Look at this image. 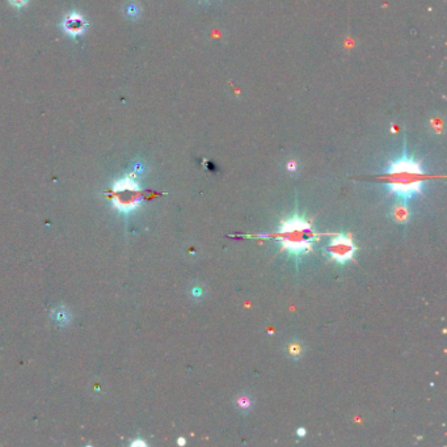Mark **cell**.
Masks as SVG:
<instances>
[{"label": "cell", "mask_w": 447, "mask_h": 447, "mask_svg": "<svg viewBox=\"0 0 447 447\" xmlns=\"http://www.w3.org/2000/svg\"><path fill=\"white\" fill-rule=\"evenodd\" d=\"M425 173L421 163L409 158L404 151L402 158L388 164L386 169V184L388 193H391L399 201H409L420 196L425 186Z\"/></svg>", "instance_id": "cell-1"}, {"label": "cell", "mask_w": 447, "mask_h": 447, "mask_svg": "<svg viewBox=\"0 0 447 447\" xmlns=\"http://www.w3.org/2000/svg\"><path fill=\"white\" fill-rule=\"evenodd\" d=\"M261 236L274 237L279 244L281 251L287 252L299 261L302 256L307 255L313 249V245L319 240V232L312 227L305 217L299 214L291 215L290 218L282 221L279 228L270 235H260Z\"/></svg>", "instance_id": "cell-2"}, {"label": "cell", "mask_w": 447, "mask_h": 447, "mask_svg": "<svg viewBox=\"0 0 447 447\" xmlns=\"http://www.w3.org/2000/svg\"><path fill=\"white\" fill-rule=\"evenodd\" d=\"M357 245L354 244L353 239L349 235L338 233L329 240L324 252H325L328 259L344 265V264L349 263L350 260H353V257L357 253Z\"/></svg>", "instance_id": "cell-3"}, {"label": "cell", "mask_w": 447, "mask_h": 447, "mask_svg": "<svg viewBox=\"0 0 447 447\" xmlns=\"http://www.w3.org/2000/svg\"><path fill=\"white\" fill-rule=\"evenodd\" d=\"M410 215H412V213H410L409 206L404 201H400V202H398L396 205L392 206L391 217L395 222L399 223V224H405V223L409 222Z\"/></svg>", "instance_id": "cell-4"}, {"label": "cell", "mask_w": 447, "mask_h": 447, "mask_svg": "<svg viewBox=\"0 0 447 447\" xmlns=\"http://www.w3.org/2000/svg\"><path fill=\"white\" fill-rule=\"evenodd\" d=\"M285 353L290 359L298 361V359H301V358L303 357V354H305V345H303L301 341H298V340L289 341L285 346Z\"/></svg>", "instance_id": "cell-5"}, {"label": "cell", "mask_w": 447, "mask_h": 447, "mask_svg": "<svg viewBox=\"0 0 447 447\" xmlns=\"http://www.w3.org/2000/svg\"><path fill=\"white\" fill-rule=\"evenodd\" d=\"M235 406L241 413H248L253 408V400L248 394H239L235 398Z\"/></svg>", "instance_id": "cell-6"}, {"label": "cell", "mask_w": 447, "mask_h": 447, "mask_svg": "<svg viewBox=\"0 0 447 447\" xmlns=\"http://www.w3.org/2000/svg\"><path fill=\"white\" fill-rule=\"evenodd\" d=\"M298 162L297 160H294V159H290L289 162L286 163V169H287V172L289 173H297L298 172Z\"/></svg>", "instance_id": "cell-7"}, {"label": "cell", "mask_w": 447, "mask_h": 447, "mask_svg": "<svg viewBox=\"0 0 447 447\" xmlns=\"http://www.w3.org/2000/svg\"><path fill=\"white\" fill-rule=\"evenodd\" d=\"M203 289L202 287H199V286H196V287H193L192 289V295L194 298H196V299H199V298H202L203 297Z\"/></svg>", "instance_id": "cell-8"}, {"label": "cell", "mask_w": 447, "mask_h": 447, "mask_svg": "<svg viewBox=\"0 0 447 447\" xmlns=\"http://www.w3.org/2000/svg\"><path fill=\"white\" fill-rule=\"evenodd\" d=\"M297 434H298V437H301V438H305L306 434H307V430H306L305 428H298Z\"/></svg>", "instance_id": "cell-9"}, {"label": "cell", "mask_w": 447, "mask_h": 447, "mask_svg": "<svg viewBox=\"0 0 447 447\" xmlns=\"http://www.w3.org/2000/svg\"><path fill=\"white\" fill-rule=\"evenodd\" d=\"M177 444L179 445H181V446H182V445H185L186 444V441L184 440V438H179V440H177Z\"/></svg>", "instance_id": "cell-10"}]
</instances>
